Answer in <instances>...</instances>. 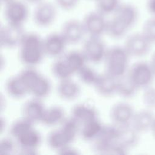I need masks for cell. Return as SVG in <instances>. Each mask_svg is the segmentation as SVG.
Here are the masks:
<instances>
[{
    "label": "cell",
    "mask_w": 155,
    "mask_h": 155,
    "mask_svg": "<svg viewBox=\"0 0 155 155\" xmlns=\"http://www.w3.org/2000/svg\"><path fill=\"white\" fill-rule=\"evenodd\" d=\"M20 61L26 67H35L45 56L43 39L35 32H25L19 45Z\"/></svg>",
    "instance_id": "cell-1"
},
{
    "label": "cell",
    "mask_w": 155,
    "mask_h": 155,
    "mask_svg": "<svg viewBox=\"0 0 155 155\" xmlns=\"http://www.w3.org/2000/svg\"><path fill=\"white\" fill-rule=\"evenodd\" d=\"M130 56L124 46L113 45L107 48L104 59L106 73L116 78L127 73Z\"/></svg>",
    "instance_id": "cell-2"
},
{
    "label": "cell",
    "mask_w": 155,
    "mask_h": 155,
    "mask_svg": "<svg viewBox=\"0 0 155 155\" xmlns=\"http://www.w3.org/2000/svg\"><path fill=\"white\" fill-rule=\"evenodd\" d=\"M119 132V127L113 123L104 124L97 137L91 142L93 151L98 154H113Z\"/></svg>",
    "instance_id": "cell-3"
},
{
    "label": "cell",
    "mask_w": 155,
    "mask_h": 155,
    "mask_svg": "<svg viewBox=\"0 0 155 155\" xmlns=\"http://www.w3.org/2000/svg\"><path fill=\"white\" fill-rule=\"evenodd\" d=\"M4 5V16L7 24L23 27L28 18V4L24 0H12Z\"/></svg>",
    "instance_id": "cell-4"
},
{
    "label": "cell",
    "mask_w": 155,
    "mask_h": 155,
    "mask_svg": "<svg viewBox=\"0 0 155 155\" xmlns=\"http://www.w3.org/2000/svg\"><path fill=\"white\" fill-rule=\"evenodd\" d=\"M127 73L139 90L151 85L155 77L150 63L145 61L135 62L128 68Z\"/></svg>",
    "instance_id": "cell-5"
},
{
    "label": "cell",
    "mask_w": 155,
    "mask_h": 155,
    "mask_svg": "<svg viewBox=\"0 0 155 155\" xmlns=\"http://www.w3.org/2000/svg\"><path fill=\"white\" fill-rule=\"evenodd\" d=\"M107 48L101 38L88 37L84 41L82 51L87 62L97 64L104 61Z\"/></svg>",
    "instance_id": "cell-6"
},
{
    "label": "cell",
    "mask_w": 155,
    "mask_h": 155,
    "mask_svg": "<svg viewBox=\"0 0 155 155\" xmlns=\"http://www.w3.org/2000/svg\"><path fill=\"white\" fill-rule=\"evenodd\" d=\"M107 21L105 16L96 10L87 13L82 21L85 34L89 37L101 38L105 34Z\"/></svg>",
    "instance_id": "cell-7"
},
{
    "label": "cell",
    "mask_w": 155,
    "mask_h": 155,
    "mask_svg": "<svg viewBox=\"0 0 155 155\" xmlns=\"http://www.w3.org/2000/svg\"><path fill=\"white\" fill-rule=\"evenodd\" d=\"M15 140L17 144L18 151L21 154H36L40 145L42 137L40 133L34 127L24 132Z\"/></svg>",
    "instance_id": "cell-8"
},
{
    "label": "cell",
    "mask_w": 155,
    "mask_h": 155,
    "mask_svg": "<svg viewBox=\"0 0 155 155\" xmlns=\"http://www.w3.org/2000/svg\"><path fill=\"white\" fill-rule=\"evenodd\" d=\"M151 46V44L142 34L134 33L127 36L124 47L130 57L140 58L147 55Z\"/></svg>",
    "instance_id": "cell-9"
},
{
    "label": "cell",
    "mask_w": 155,
    "mask_h": 155,
    "mask_svg": "<svg viewBox=\"0 0 155 155\" xmlns=\"http://www.w3.org/2000/svg\"><path fill=\"white\" fill-rule=\"evenodd\" d=\"M57 13V6L56 4L44 1L36 5V7L33 10V19L38 26L47 27L55 21Z\"/></svg>",
    "instance_id": "cell-10"
},
{
    "label": "cell",
    "mask_w": 155,
    "mask_h": 155,
    "mask_svg": "<svg viewBox=\"0 0 155 155\" xmlns=\"http://www.w3.org/2000/svg\"><path fill=\"white\" fill-rule=\"evenodd\" d=\"M24 33L23 27L7 24L2 25L0 28L1 47L12 49L19 47Z\"/></svg>",
    "instance_id": "cell-11"
},
{
    "label": "cell",
    "mask_w": 155,
    "mask_h": 155,
    "mask_svg": "<svg viewBox=\"0 0 155 155\" xmlns=\"http://www.w3.org/2000/svg\"><path fill=\"white\" fill-rule=\"evenodd\" d=\"M67 43L62 34L58 32L50 33L43 38V47L45 56L58 58L65 52Z\"/></svg>",
    "instance_id": "cell-12"
},
{
    "label": "cell",
    "mask_w": 155,
    "mask_h": 155,
    "mask_svg": "<svg viewBox=\"0 0 155 155\" xmlns=\"http://www.w3.org/2000/svg\"><path fill=\"white\" fill-rule=\"evenodd\" d=\"M135 112L131 105L125 102L114 104L110 111V117L112 123L118 127L131 125Z\"/></svg>",
    "instance_id": "cell-13"
},
{
    "label": "cell",
    "mask_w": 155,
    "mask_h": 155,
    "mask_svg": "<svg viewBox=\"0 0 155 155\" xmlns=\"http://www.w3.org/2000/svg\"><path fill=\"white\" fill-rule=\"evenodd\" d=\"M61 33L67 44L75 45L79 43L85 34L82 22L77 19H70L62 25Z\"/></svg>",
    "instance_id": "cell-14"
},
{
    "label": "cell",
    "mask_w": 155,
    "mask_h": 155,
    "mask_svg": "<svg viewBox=\"0 0 155 155\" xmlns=\"http://www.w3.org/2000/svg\"><path fill=\"white\" fill-rule=\"evenodd\" d=\"M45 108L42 99L33 97L23 104L22 116L33 124L41 122Z\"/></svg>",
    "instance_id": "cell-15"
},
{
    "label": "cell",
    "mask_w": 155,
    "mask_h": 155,
    "mask_svg": "<svg viewBox=\"0 0 155 155\" xmlns=\"http://www.w3.org/2000/svg\"><path fill=\"white\" fill-rule=\"evenodd\" d=\"M98 111L92 104L87 102L78 103L73 106L71 115L81 125L98 118Z\"/></svg>",
    "instance_id": "cell-16"
},
{
    "label": "cell",
    "mask_w": 155,
    "mask_h": 155,
    "mask_svg": "<svg viewBox=\"0 0 155 155\" xmlns=\"http://www.w3.org/2000/svg\"><path fill=\"white\" fill-rule=\"evenodd\" d=\"M116 84L117 78L105 72L99 74L93 87L98 94L110 97L116 94Z\"/></svg>",
    "instance_id": "cell-17"
},
{
    "label": "cell",
    "mask_w": 155,
    "mask_h": 155,
    "mask_svg": "<svg viewBox=\"0 0 155 155\" xmlns=\"http://www.w3.org/2000/svg\"><path fill=\"white\" fill-rule=\"evenodd\" d=\"M154 121V114L152 110L146 108L135 112L131 125L140 134L151 131Z\"/></svg>",
    "instance_id": "cell-18"
},
{
    "label": "cell",
    "mask_w": 155,
    "mask_h": 155,
    "mask_svg": "<svg viewBox=\"0 0 155 155\" xmlns=\"http://www.w3.org/2000/svg\"><path fill=\"white\" fill-rule=\"evenodd\" d=\"M56 91L62 100L72 101L80 96L81 90L79 84L71 78H68L59 81L56 87Z\"/></svg>",
    "instance_id": "cell-19"
},
{
    "label": "cell",
    "mask_w": 155,
    "mask_h": 155,
    "mask_svg": "<svg viewBox=\"0 0 155 155\" xmlns=\"http://www.w3.org/2000/svg\"><path fill=\"white\" fill-rule=\"evenodd\" d=\"M113 16L120 21L130 30L137 21L138 11L131 4L121 3L113 14Z\"/></svg>",
    "instance_id": "cell-20"
},
{
    "label": "cell",
    "mask_w": 155,
    "mask_h": 155,
    "mask_svg": "<svg viewBox=\"0 0 155 155\" xmlns=\"http://www.w3.org/2000/svg\"><path fill=\"white\" fill-rule=\"evenodd\" d=\"M28 90L29 94L33 97L43 99L51 92V82L48 78L39 73L30 84Z\"/></svg>",
    "instance_id": "cell-21"
},
{
    "label": "cell",
    "mask_w": 155,
    "mask_h": 155,
    "mask_svg": "<svg viewBox=\"0 0 155 155\" xmlns=\"http://www.w3.org/2000/svg\"><path fill=\"white\" fill-rule=\"evenodd\" d=\"M5 89L8 96L16 99H22L29 94L26 85L18 74L10 77L6 81Z\"/></svg>",
    "instance_id": "cell-22"
},
{
    "label": "cell",
    "mask_w": 155,
    "mask_h": 155,
    "mask_svg": "<svg viewBox=\"0 0 155 155\" xmlns=\"http://www.w3.org/2000/svg\"><path fill=\"white\" fill-rule=\"evenodd\" d=\"M119 132L117 142L128 150L135 147L139 142V133L131 125L119 127Z\"/></svg>",
    "instance_id": "cell-23"
},
{
    "label": "cell",
    "mask_w": 155,
    "mask_h": 155,
    "mask_svg": "<svg viewBox=\"0 0 155 155\" xmlns=\"http://www.w3.org/2000/svg\"><path fill=\"white\" fill-rule=\"evenodd\" d=\"M66 118L64 109L59 105H53L46 108L41 123L47 127H54L60 125Z\"/></svg>",
    "instance_id": "cell-24"
},
{
    "label": "cell",
    "mask_w": 155,
    "mask_h": 155,
    "mask_svg": "<svg viewBox=\"0 0 155 155\" xmlns=\"http://www.w3.org/2000/svg\"><path fill=\"white\" fill-rule=\"evenodd\" d=\"M139 89L132 82L127 73L117 78L116 94L125 98L134 97Z\"/></svg>",
    "instance_id": "cell-25"
},
{
    "label": "cell",
    "mask_w": 155,
    "mask_h": 155,
    "mask_svg": "<svg viewBox=\"0 0 155 155\" xmlns=\"http://www.w3.org/2000/svg\"><path fill=\"white\" fill-rule=\"evenodd\" d=\"M103 125L99 118L89 121L81 126L79 135L84 140L91 142L97 137Z\"/></svg>",
    "instance_id": "cell-26"
},
{
    "label": "cell",
    "mask_w": 155,
    "mask_h": 155,
    "mask_svg": "<svg viewBox=\"0 0 155 155\" xmlns=\"http://www.w3.org/2000/svg\"><path fill=\"white\" fill-rule=\"evenodd\" d=\"M62 57L67 65L74 74L87 63L86 58L82 51L71 50L64 53Z\"/></svg>",
    "instance_id": "cell-27"
},
{
    "label": "cell",
    "mask_w": 155,
    "mask_h": 155,
    "mask_svg": "<svg viewBox=\"0 0 155 155\" xmlns=\"http://www.w3.org/2000/svg\"><path fill=\"white\" fill-rule=\"evenodd\" d=\"M80 128L81 125L71 116L66 117L60 124L59 128L70 144L79 135Z\"/></svg>",
    "instance_id": "cell-28"
},
{
    "label": "cell",
    "mask_w": 155,
    "mask_h": 155,
    "mask_svg": "<svg viewBox=\"0 0 155 155\" xmlns=\"http://www.w3.org/2000/svg\"><path fill=\"white\" fill-rule=\"evenodd\" d=\"M129 29L117 18L113 16L107 21L105 34L114 39H119L124 38Z\"/></svg>",
    "instance_id": "cell-29"
},
{
    "label": "cell",
    "mask_w": 155,
    "mask_h": 155,
    "mask_svg": "<svg viewBox=\"0 0 155 155\" xmlns=\"http://www.w3.org/2000/svg\"><path fill=\"white\" fill-rule=\"evenodd\" d=\"M53 75L59 81L71 78L74 73L69 68L62 56L56 58L51 67Z\"/></svg>",
    "instance_id": "cell-30"
},
{
    "label": "cell",
    "mask_w": 155,
    "mask_h": 155,
    "mask_svg": "<svg viewBox=\"0 0 155 155\" xmlns=\"http://www.w3.org/2000/svg\"><path fill=\"white\" fill-rule=\"evenodd\" d=\"M47 143L51 149L56 151L68 145H71L59 128L52 130L48 134Z\"/></svg>",
    "instance_id": "cell-31"
},
{
    "label": "cell",
    "mask_w": 155,
    "mask_h": 155,
    "mask_svg": "<svg viewBox=\"0 0 155 155\" xmlns=\"http://www.w3.org/2000/svg\"><path fill=\"white\" fill-rule=\"evenodd\" d=\"M33 123L22 117V118L16 120L11 124L9 134L10 137L15 139L24 132L33 127Z\"/></svg>",
    "instance_id": "cell-32"
},
{
    "label": "cell",
    "mask_w": 155,
    "mask_h": 155,
    "mask_svg": "<svg viewBox=\"0 0 155 155\" xmlns=\"http://www.w3.org/2000/svg\"><path fill=\"white\" fill-rule=\"evenodd\" d=\"M76 74H78L79 80L83 84L93 86L99 74L93 68L87 64L79 69Z\"/></svg>",
    "instance_id": "cell-33"
},
{
    "label": "cell",
    "mask_w": 155,
    "mask_h": 155,
    "mask_svg": "<svg viewBox=\"0 0 155 155\" xmlns=\"http://www.w3.org/2000/svg\"><path fill=\"white\" fill-rule=\"evenodd\" d=\"M96 10L107 16L114 14L119 5L120 0H95Z\"/></svg>",
    "instance_id": "cell-34"
},
{
    "label": "cell",
    "mask_w": 155,
    "mask_h": 155,
    "mask_svg": "<svg viewBox=\"0 0 155 155\" xmlns=\"http://www.w3.org/2000/svg\"><path fill=\"white\" fill-rule=\"evenodd\" d=\"M17 147L13 138L4 137L0 141V155H12L17 150Z\"/></svg>",
    "instance_id": "cell-35"
},
{
    "label": "cell",
    "mask_w": 155,
    "mask_h": 155,
    "mask_svg": "<svg viewBox=\"0 0 155 155\" xmlns=\"http://www.w3.org/2000/svg\"><path fill=\"white\" fill-rule=\"evenodd\" d=\"M142 102L146 108L155 109V87L150 85L143 89Z\"/></svg>",
    "instance_id": "cell-36"
},
{
    "label": "cell",
    "mask_w": 155,
    "mask_h": 155,
    "mask_svg": "<svg viewBox=\"0 0 155 155\" xmlns=\"http://www.w3.org/2000/svg\"><path fill=\"white\" fill-rule=\"evenodd\" d=\"M142 33L151 44H155V16L144 22Z\"/></svg>",
    "instance_id": "cell-37"
},
{
    "label": "cell",
    "mask_w": 155,
    "mask_h": 155,
    "mask_svg": "<svg viewBox=\"0 0 155 155\" xmlns=\"http://www.w3.org/2000/svg\"><path fill=\"white\" fill-rule=\"evenodd\" d=\"M56 6L64 10L69 11L74 9L78 4L79 0H54Z\"/></svg>",
    "instance_id": "cell-38"
},
{
    "label": "cell",
    "mask_w": 155,
    "mask_h": 155,
    "mask_svg": "<svg viewBox=\"0 0 155 155\" xmlns=\"http://www.w3.org/2000/svg\"><path fill=\"white\" fill-rule=\"evenodd\" d=\"M59 154H79L78 151L73 147H71L70 145H68L61 150L57 151Z\"/></svg>",
    "instance_id": "cell-39"
},
{
    "label": "cell",
    "mask_w": 155,
    "mask_h": 155,
    "mask_svg": "<svg viewBox=\"0 0 155 155\" xmlns=\"http://www.w3.org/2000/svg\"><path fill=\"white\" fill-rule=\"evenodd\" d=\"M147 8L150 13L155 16V0H147Z\"/></svg>",
    "instance_id": "cell-40"
},
{
    "label": "cell",
    "mask_w": 155,
    "mask_h": 155,
    "mask_svg": "<svg viewBox=\"0 0 155 155\" xmlns=\"http://www.w3.org/2000/svg\"><path fill=\"white\" fill-rule=\"evenodd\" d=\"M150 65H151V67L153 70V71L154 74V76H155V52L153 54L151 58V60H150V62H149Z\"/></svg>",
    "instance_id": "cell-41"
},
{
    "label": "cell",
    "mask_w": 155,
    "mask_h": 155,
    "mask_svg": "<svg viewBox=\"0 0 155 155\" xmlns=\"http://www.w3.org/2000/svg\"><path fill=\"white\" fill-rule=\"evenodd\" d=\"M26 3L30 4H35L37 5L42 2H43L44 0H24Z\"/></svg>",
    "instance_id": "cell-42"
},
{
    "label": "cell",
    "mask_w": 155,
    "mask_h": 155,
    "mask_svg": "<svg viewBox=\"0 0 155 155\" xmlns=\"http://www.w3.org/2000/svg\"><path fill=\"white\" fill-rule=\"evenodd\" d=\"M1 133L4 131V127L5 128L6 127V120L4 118H3L2 117H1Z\"/></svg>",
    "instance_id": "cell-43"
},
{
    "label": "cell",
    "mask_w": 155,
    "mask_h": 155,
    "mask_svg": "<svg viewBox=\"0 0 155 155\" xmlns=\"http://www.w3.org/2000/svg\"><path fill=\"white\" fill-rule=\"evenodd\" d=\"M151 131L152 132V134H153L154 137L155 138V121H154V124H153V127H152V128H151Z\"/></svg>",
    "instance_id": "cell-44"
},
{
    "label": "cell",
    "mask_w": 155,
    "mask_h": 155,
    "mask_svg": "<svg viewBox=\"0 0 155 155\" xmlns=\"http://www.w3.org/2000/svg\"><path fill=\"white\" fill-rule=\"evenodd\" d=\"M1 1V4H5L6 3H7V2H10V1H12V0H0Z\"/></svg>",
    "instance_id": "cell-45"
},
{
    "label": "cell",
    "mask_w": 155,
    "mask_h": 155,
    "mask_svg": "<svg viewBox=\"0 0 155 155\" xmlns=\"http://www.w3.org/2000/svg\"><path fill=\"white\" fill-rule=\"evenodd\" d=\"M94 1H95V0H94Z\"/></svg>",
    "instance_id": "cell-46"
}]
</instances>
